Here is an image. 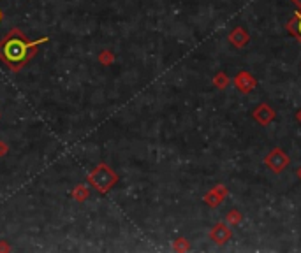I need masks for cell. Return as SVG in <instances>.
<instances>
[{
	"instance_id": "8992f818",
	"label": "cell",
	"mask_w": 301,
	"mask_h": 253,
	"mask_svg": "<svg viewBox=\"0 0 301 253\" xmlns=\"http://www.w3.org/2000/svg\"><path fill=\"white\" fill-rule=\"evenodd\" d=\"M9 153V144L6 141H0V157H6Z\"/></svg>"
},
{
	"instance_id": "3957f363",
	"label": "cell",
	"mask_w": 301,
	"mask_h": 253,
	"mask_svg": "<svg viewBox=\"0 0 301 253\" xmlns=\"http://www.w3.org/2000/svg\"><path fill=\"white\" fill-rule=\"evenodd\" d=\"M71 197H73L76 203H85L86 199H90V188L86 187V185L79 183L71 190Z\"/></svg>"
},
{
	"instance_id": "5b68a950",
	"label": "cell",
	"mask_w": 301,
	"mask_h": 253,
	"mask_svg": "<svg viewBox=\"0 0 301 253\" xmlns=\"http://www.w3.org/2000/svg\"><path fill=\"white\" fill-rule=\"evenodd\" d=\"M99 62L102 63V65H109L111 62H113V53H111V51H108V49H104V51H101V53H99Z\"/></svg>"
},
{
	"instance_id": "6da1fadb",
	"label": "cell",
	"mask_w": 301,
	"mask_h": 253,
	"mask_svg": "<svg viewBox=\"0 0 301 253\" xmlns=\"http://www.w3.org/2000/svg\"><path fill=\"white\" fill-rule=\"evenodd\" d=\"M48 41H50V37L30 41L18 27H14L0 39V62L13 72H19L37 55L39 46Z\"/></svg>"
},
{
	"instance_id": "9c48e42d",
	"label": "cell",
	"mask_w": 301,
	"mask_h": 253,
	"mask_svg": "<svg viewBox=\"0 0 301 253\" xmlns=\"http://www.w3.org/2000/svg\"><path fill=\"white\" fill-rule=\"evenodd\" d=\"M0 118H2V114H0Z\"/></svg>"
},
{
	"instance_id": "277c9868",
	"label": "cell",
	"mask_w": 301,
	"mask_h": 253,
	"mask_svg": "<svg viewBox=\"0 0 301 253\" xmlns=\"http://www.w3.org/2000/svg\"><path fill=\"white\" fill-rule=\"evenodd\" d=\"M289 29H291L292 34L296 35V37L301 41V14H296V19L289 25Z\"/></svg>"
},
{
	"instance_id": "52a82bcc",
	"label": "cell",
	"mask_w": 301,
	"mask_h": 253,
	"mask_svg": "<svg viewBox=\"0 0 301 253\" xmlns=\"http://www.w3.org/2000/svg\"><path fill=\"white\" fill-rule=\"evenodd\" d=\"M0 251H11V246L6 241H0Z\"/></svg>"
},
{
	"instance_id": "7a4b0ae2",
	"label": "cell",
	"mask_w": 301,
	"mask_h": 253,
	"mask_svg": "<svg viewBox=\"0 0 301 253\" xmlns=\"http://www.w3.org/2000/svg\"><path fill=\"white\" fill-rule=\"evenodd\" d=\"M117 181H118L117 172L106 164H99L88 174V185H92V188L97 190L99 193H108L117 185Z\"/></svg>"
},
{
	"instance_id": "ba28073f",
	"label": "cell",
	"mask_w": 301,
	"mask_h": 253,
	"mask_svg": "<svg viewBox=\"0 0 301 253\" xmlns=\"http://www.w3.org/2000/svg\"><path fill=\"white\" fill-rule=\"evenodd\" d=\"M2 18H4V13H2V9H0V23H2Z\"/></svg>"
}]
</instances>
